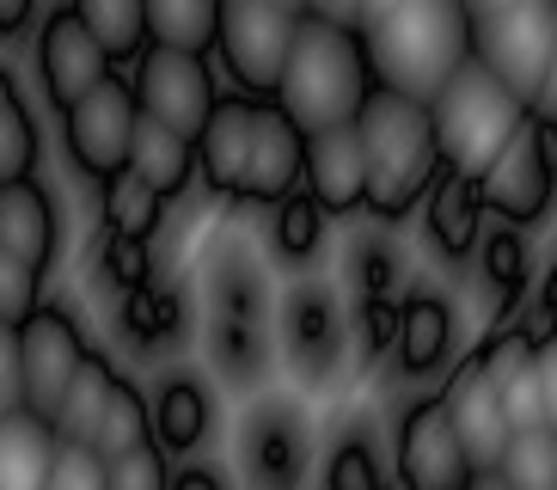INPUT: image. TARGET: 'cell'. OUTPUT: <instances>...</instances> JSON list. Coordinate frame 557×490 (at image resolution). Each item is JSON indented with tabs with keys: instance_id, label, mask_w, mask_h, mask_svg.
Segmentation results:
<instances>
[{
	"instance_id": "26",
	"label": "cell",
	"mask_w": 557,
	"mask_h": 490,
	"mask_svg": "<svg viewBox=\"0 0 557 490\" xmlns=\"http://www.w3.org/2000/svg\"><path fill=\"white\" fill-rule=\"evenodd\" d=\"M478 277L503 294L508 313L521 307L527 294H533V252H527V233L508 228V221L484 228V240H478Z\"/></svg>"
},
{
	"instance_id": "37",
	"label": "cell",
	"mask_w": 557,
	"mask_h": 490,
	"mask_svg": "<svg viewBox=\"0 0 557 490\" xmlns=\"http://www.w3.org/2000/svg\"><path fill=\"white\" fill-rule=\"evenodd\" d=\"M37 307H44V270L0 245V319L7 326H25Z\"/></svg>"
},
{
	"instance_id": "19",
	"label": "cell",
	"mask_w": 557,
	"mask_h": 490,
	"mask_svg": "<svg viewBox=\"0 0 557 490\" xmlns=\"http://www.w3.org/2000/svg\"><path fill=\"white\" fill-rule=\"evenodd\" d=\"M239 454H246V478L251 490H295L300 473H307V429H300L295 411H258L246 424V441H239Z\"/></svg>"
},
{
	"instance_id": "3",
	"label": "cell",
	"mask_w": 557,
	"mask_h": 490,
	"mask_svg": "<svg viewBox=\"0 0 557 490\" xmlns=\"http://www.w3.org/2000/svg\"><path fill=\"white\" fill-rule=\"evenodd\" d=\"M472 7L466 0H398L393 13L368 19V56L380 86L410 98H435L472 62Z\"/></svg>"
},
{
	"instance_id": "32",
	"label": "cell",
	"mask_w": 557,
	"mask_h": 490,
	"mask_svg": "<svg viewBox=\"0 0 557 490\" xmlns=\"http://www.w3.org/2000/svg\"><path fill=\"white\" fill-rule=\"evenodd\" d=\"M141 441H153V405L141 399L135 380H116L111 405H104L99 429H92V454L116 460V454H129V448H141Z\"/></svg>"
},
{
	"instance_id": "36",
	"label": "cell",
	"mask_w": 557,
	"mask_h": 490,
	"mask_svg": "<svg viewBox=\"0 0 557 490\" xmlns=\"http://www.w3.org/2000/svg\"><path fill=\"white\" fill-rule=\"evenodd\" d=\"M319 490H393V478H386V466H380L374 441L344 436L337 448H331L325 473H319Z\"/></svg>"
},
{
	"instance_id": "18",
	"label": "cell",
	"mask_w": 557,
	"mask_h": 490,
	"mask_svg": "<svg viewBox=\"0 0 557 490\" xmlns=\"http://www.w3.org/2000/svg\"><path fill=\"white\" fill-rule=\"evenodd\" d=\"M398 368H405L410 380H429L435 368H447V356H454V307H447L442 289H429V282H417V289L398 294V343H393Z\"/></svg>"
},
{
	"instance_id": "2",
	"label": "cell",
	"mask_w": 557,
	"mask_h": 490,
	"mask_svg": "<svg viewBox=\"0 0 557 490\" xmlns=\"http://www.w3.org/2000/svg\"><path fill=\"white\" fill-rule=\"evenodd\" d=\"M361 154H368V215L374 221H405L423 209L429 184L442 179V135L429 117V98L374 86V98L356 117Z\"/></svg>"
},
{
	"instance_id": "24",
	"label": "cell",
	"mask_w": 557,
	"mask_h": 490,
	"mask_svg": "<svg viewBox=\"0 0 557 490\" xmlns=\"http://www.w3.org/2000/svg\"><path fill=\"white\" fill-rule=\"evenodd\" d=\"M129 172L141 184H153V191L172 203V196H184V184L197 179V142L178 130H165L160 117L141 111V123H135V147H129Z\"/></svg>"
},
{
	"instance_id": "48",
	"label": "cell",
	"mask_w": 557,
	"mask_h": 490,
	"mask_svg": "<svg viewBox=\"0 0 557 490\" xmlns=\"http://www.w3.org/2000/svg\"><path fill=\"white\" fill-rule=\"evenodd\" d=\"M37 0H0V37H18L25 25H32Z\"/></svg>"
},
{
	"instance_id": "30",
	"label": "cell",
	"mask_w": 557,
	"mask_h": 490,
	"mask_svg": "<svg viewBox=\"0 0 557 490\" xmlns=\"http://www.w3.org/2000/svg\"><path fill=\"white\" fill-rule=\"evenodd\" d=\"M86 32L104 44L111 62H135L148 49V0H74Z\"/></svg>"
},
{
	"instance_id": "38",
	"label": "cell",
	"mask_w": 557,
	"mask_h": 490,
	"mask_svg": "<svg viewBox=\"0 0 557 490\" xmlns=\"http://www.w3.org/2000/svg\"><path fill=\"white\" fill-rule=\"evenodd\" d=\"M104 485L111 490H172V466H165L160 441H141L129 454L104 460Z\"/></svg>"
},
{
	"instance_id": "31",
	"label": "cell",
	"mask_w": 557,
	"mask_h": 490,
	"mask_svg": "<svg viewBox=\"0 0 557 490\" xmlns=\"http://www.w3.org/2000/svg\"><path fill=\"white\" fill-rule=\"evenodd\" d=\"M123 331L141 350H165L184 331V294L172 282H141V289H129L123 294Z\"/></svg>"
},
{
	"instance_id": "28",
	"label": "cell",
	"mask_w": 557,
	"mask_h": 490,
	"mask_svg": "<svg viewBox=\"0 0 557 490\" xmlns=\"http://www.w3.org/2000/svg\"><path fill=\"white\" fill-rule=\"evenodd\" d=\"M221 13H227V0H148V44L209 56L221 37Z\"/></svg>"
},
{
	"instance_id": "11",
	"label": "cell",
	"mask_w": 557,
	"mask_h": 490,
	"mask_svg": "<svg viewBox=\"0 0 557 490\" xmlns=\"http://www.w3.org/2000/svg\"><path fill=\"white\" fill-rule=\"evenodd\" d=\"M18 350H25V411H37L44 424H55V411H62L67 387L81 375V362L92 356L81 319L67 307H55V301H44L18 326Z\"/></svg>"
},
{
	"instance_id": "52",
	"label": "cell",
	"mask_w": 557,
	"mask_h": 490,
	"mask_svg": "<svg viewBox=\"0 0 557 490\" xmlns=\"http://www.w3.org/2000/svg\"><path fill=\"white\" fill-rule=\"evenodd\" d=\"M398 0H361V25H368V19H380V13H393Z\"/></svg>"
},
{
	"instance_id": "51",
	"label": "cell",
	"mask_w": 557,
	"mask_h": 490,
	"mask_svg": "<svg viewBox=\"0 0 557 490\" xmlns=\"http://www.w3.org/2000/svg\"><path fill=\"white\" fill-rule=\"evenodd\" d=\"M472 490H515V485H508L503 473H478V478H472Z\"/></svg>"
},
{
	"instance_id": "17",
	"label": "cell",
	"mask_w": 557,
	"mask_h": 490,
	"mask_svg": "<svg viewBox=\"0 0 557 490\" xmlns=\"http://www.w3.org/2000/svg\"><path fill=\"white\" fill-rule=\"evenodd\" d=\"M282 343H288V362H295L307 380L337 375V356H344V313H337L331 289L307 282V289L288 294V307H282Z\"/></svg>"
},
{
	"instance_id": "20",
	"label": "cell",
	"mask_w": 557,
	"mask_h": 490,
	"mask_svg": "<svg viewBox=\"0 0 557 490\" xmlns=\"http://www.w3.org/2000/svg\"><path fill=\"white\" fill-rule=\"evenodd\" d=\"M484 196H478V179H466V172H447L442 166V179L429 184L423 196V233L429 245L442 252L447 264H466L478 252V240H484Z\"/></svg>"
},
{
	"instance_id": "13",
	"label": "cell",
	"mask_w": 557,
	"mask_h": 490,
	"mask_svg": "<svg viewBox=\"0 0 557 490\" xmlns=\"http://www.w3.org/2000/svg\"><path fill=\"white\" fill-rule=\"evenodd\" d=\"M442 411H447V424L459 429V441H466V454H472L478 473H491L496 460H503L508 436H515V424H508V411H503V392H496L491 368H484V356H459L454 368H447L442 380Z\"/></svg>"
},
{
	"instance_id": "50",
	"label": "cell",
	"mask_w": 557,
	"mask_h": 490,
	"mask_svg": "<svg viewBox=\"0 0 557 490\" xmlns=\"http://www.w3.org/2000/svg\"><path fill=\"white\" fill-rule=\"evenodd\" d=\"M172 490H227V485L209 466H184V473H172Z\"/></svg>"
},
{
	"instance_id": "34",
	"label": "cell",
	"mask_w": 557,
	"mask_h": 490,
	"mask_svg": "<svg viewBox=\"0 0 557 490\" xmlns=\"http://www.w3.org/2000/svg\"><path fill=\"white\" fill-rule=\"evenodd\" d=\"M13 179H37V123L18 98L13 74L0 68V184Z\"/></svg>"
},
{
	"instance_id": "21",
	"label": "cell",
	"mask_w": 557,
	"mask_h": 490,
	"mask_svg": "<svg viewBox=\"0 0 557 490\" xmlns=\"http://www.w3.org/2000/svg\"><path fill=\"white\" fill-rule=\"evenodd\" d=\"M478 356L491 368L496 392H503V411L515 429H533L545 424V392H540V350L521 338L515 326H496L491 338L478 343Z\"/></svg>"
},
{
	"instance_id": "25",
	"label": "cell",
	"mask_w": 557,
	"mask_h": 490,
	"mask_svg": "<svg viewBox=\"0 0 557 490\" xmlns=\"http://www.w3.org/2000/svg\"><path fill=\"white\" fill-rule=\"evenodd\" d=\"M209 424H214V405H209V387L190 375H172L153 399V436H160L165 454H197L209 441Z\"/></svg>"
},
{
	"instance_id": "15",
	"label": "cell",
	"mask_w": 557,
	"mask_h": 490,
	"mask_svg": "<svg viewBox=\"0 0 557 490\" xmlns=\"http://www.w3.org/2000/svg\"><path fill=\"white\" fill-rule=\"evenodd\" d=\"M307 196L331 221L368 209V154H361L356 123L307 135Z\"/></svg>"
},
{
	"instance_id": "23",
	"label": "cell",
	"mask_w": 557,
	"mask_h": 490,
	"mask_svg": "<svg viewBox=\"0 0 557 490\" xmlns=\"http://www.w3.org/2000/svg\"><path fill=\"white\" fill-rule=\"evenodd\" d=\"M55 448L62 436L37 411H0V490H50Z\"/></svg>"
},
{
	"instance_id": "47",
	"label": "cell",
	"mask_w": 557,
	"mask_h": 490,
	"mask_svg": "<svg viewBox=\"0 0 557 490\" xmlns=\"http://www.w3.org/2000/svg\"><path fill=\"white\" fill-rule=\"evenodd\" d=\"M527 111L540 117V123H557V56H552V68H545V81H540V93L527 98Z\"/></svg>"
},
{
	"instance_id": "22",
	"label": "cell",
	"mask_w": 557,
	"mask_h": 490,
	"mask_svg": "<svg viewBox=\"0 0 557 490\" xmlns=\"http://www.w3.org/2000/svg\"><path fill=\"white\" fill-rule=\"evenodd\" d=\"M0 245L18 252L25 264H37V270L55 264V252H62V215H55L50 191L37 179L0 184Z\"/></svg>"
},
{
	"instance_id": "6",
	"label": "cell",
	"mask_w": 557,
	"mask_h": 490,
	"mask_svg": "<svg viewBox=\"0 0 557 490\" xmlns=\"http://www.w3.org/2000/svg\"><path fill=\"white\" fill-rule=\"evenodd\" d=\"M478 196H484V209H491L496 221H508V228H533V221L552 215L557 147H552V130H545L533 111H527V123L515 130V142L478 172Z\"/></svg>"
},
{
	"instance_id": "7",
	"label": "cell",
	"mask_w": 557,
	"mask_h": 490,
	"mask_svg": "<svg viewBox=\"0 0 557 490\" xmlns=\"http://www.w3.org/2000/svg\"><path fill=\"white\" fill-rule=\"evenodd\" d=\"M135 123H141V98H135V81H123V74L99 81L81 105H67L62 111V142H67L74 172L92 179V184L129 172Z\"/></svg>"
},
{
	"instance_id": "40",
	"label": "cell",
	"mask_w": 557,
	"mask_h": 490,
	"mask_svg": "<svg viewBox=\"0 0 557 490\" xmlns=\"http://www.w3.org/2000/svg\"><path fill=\"white\" fill-rule=\"evenodd\" d=\"M99 270H104V282H116L123 294L141 289V282H153V252H148V240L99 233Z\"/></svg>"
},
{
	"instance_id": "5",
	"label": "cell",
	"mask_w": 557,
	"mask_h": 490,
	"mask_svg": "<svg viewBox=\"0 0 557 490\" xmlns=\"http://www.w3.org/2000/svg\"><path fill=\"white\" fill-rule=\"evenodd\" d=\"M295 32H300L295 7H276V0H227L214 56H221V68H227V81L239 93L276 98L282 74H288V56H295Z\"/></svg>"
},
{
	"instance_id": "4",
	"label": "cell",
	"mask_w": 557,
	"mask_h": 490,
	"mask_svg": "<svg viewBox=\"0 0 557 490\" xmlns=\"http://www.w3.org/2000/svg\"><path fill=\"white\" fill-rule=\"evenodd\" d=\"M429 117H435V135H442V166L478 179L527 123V98L508 93L491 68L472 56L442 93L429 98Z\"/></svg>"
},
{
	"instance_id": "29",
	"label": "cell",
	"mask_w": 557,
	"mask_h": 490,
	"mask_svg": "<svg viewBox=\"0 0 557 490\" xmlns=\"http://www.w3.org/2000/svg\"><path fill=\"white\" fill-rule=\"evenodd\" d=\"M99 215L104 233H123V240H153L165 221V196L153 184H141L135 172H116V179L99 184Z\"/></svg>"
},
{
	"instance_id": "53",
	"label": "cell",
	"mask_w": 557,
	"mask_h": 490,
	"mask_svg": "<svg viewBox=\"0 0 557 490\" xmlns=\"http://www.w3.org/2000/svg\"><path fill=\"white\" fill-rule=\"evenodd\" d=\"M276 7H295V13H307V0H276Z\"/></svg>"
},
{
	"instance_id": "49",
	"label": "cell",
	"mask_w": 557,
	"mask_h": 490,
	"mask_svg": "<svg viewBox=\"0 0 557 490\" xmlns=\"http://www.w3.org/2000/svg\"><path fill=\"white\" fill-rule=\"evenodd\" d=\"M307 13H319V19H344V25H361V0H307Z\"/></svg>"
},
{
	"instance_id": "8",
	"label": "cell",
	"mask_w": 557,
	"mask_h": 490,
	"mask_svg": "<svg viewBox=\"0 0 557 490\" xmlns=\"http://www.w3.org/2000/svg\"><path fill=\"white\" fill-rule=\"evenodd\" d=\"M472 56L491 68L508 93L533 98L545 81V68H552V56H557V7L552 0H521V7H503V13L478 19Z\"/></svg>"
},
{
	"instance_id": "41",
	"label": "cell",
	"mask_w": 557,
	"mask_h": 490,
	"mask_svg": "<svg viewBox=\"0 0 557 490\" xmlns=\"http://www.w3.org/2000/svg\"><path fill=\"white\" fill-rule=\"evenodd\" d=\"M356 343L361 356L380 362L398 343V294H361L356 301Z\"/></svg>"
},
{
	"instance_id": "27",
	"label": "cell",
	"mask_w": 557,
	"mask_h": 490,
	"mask_svg": "<svg viewBox=\"0 0 557 490\" xmlns=\"http://www.w3.org/2000/svg\"><path fill=\"white\" fill-rule=\"evenodd\" d=\"M116 368H111V356H92L81 362V375H74V387H67V399H62V411H55V436L62 441H81V448H92V429H99V417H104V405H111V392H116Z\"/></svg>"
},
{
	"instance_id": "44",
	"label": "cell",
	"mask_w": 557,
	"mask_h": 490,
	"mask_svg": "<svg viewBox=\"0 0 557 490\" xmlns=\"http://www.w3.org/2000/svg\"><path fill=\"white\" fill-rule=\"evenodd\" d=\"M25 405V350H18V326L0 319V411Z\"/></svg>"
},
{
	"instance_id": "42",
	"label": "cell",
	"mask_w": 557,
	"mask_h": 490,
	"mask_svg": "<svg viewBox=\"0 0 557 490\" xmlns=\"http://www.w3.org/2000/svg\"><path fill=\"white\" fill-rule=\"evenodd\" d=\"M508 326L521 331V338L533 343V350L557 338V264L545 270V282H540V289H533V294L521 301V307L508 313Z\"/></svg>"
},
{
	"instance_id": "12",
	"label": "cell",
	"mask_w": 557,
	"mask_h": 490,
	"mask_svg": "<svg viewBox=\"0 0 557 490\" xmlns=\"http://www.w3.org/2000/svg\"><path fill=\"white\" fill-rule=\"evenodd\" d=\"M111 74H116V62L104 56V44L86 32V19L74 13V0H62L44 19V32H37V81H44V98H50L55 111H67V105H81Z\"/></svg>"
},
{
	"instance_id": "54",
	"label": "cell",
	"mask_w": 557,
	"mask_h": 490,
	"mask_svg": "<svg viewBox=\"0 0 557 490\" xmlns=\"http://www.w3.org/2000/svg\"><path fill=\"white\" fill-rule=\"evenodd\" d=\"M545 130H552V147H557V123H545Z\"/></svg>"
},
{
	"instance_id": "10",
	"label": "cell",
	"mask_w": 557,
	"mask_h": 490,
	"mask_svg": "<svg viewBox=\"0 0 557 490\" xmlns=\"http://www.w3.org/2000/svg\"><path fill=\"white\" fill-rule=\"evenodd\" d=\"M393 478H398V490H472L478 466H472V454H466L459 429L447 424V411H442L435 392L417 399V405L398 417V429H393Z\"/></svg>"
},
{
	"instance_id": "33",
	"label": "cell",
	"mask_w": 557,
	"mask_h": 490,
	"mask_svg": "<svg viewBox=\"0 0 557 490\" xmlns=\"http://www.w3.org/2000/svg\"><path fill=\"white\" fill-rule=\"evenodd\" d=\"M491 473H503L515 490H557V429L552 424L515 429Z\"/></svg>"
},
{
	"instance_id": "1",
	"label": "cell",
	"mask_w": 557,
	"mask_h": 490,
	"mask_svg": "<svg viewBox=\"0 0 557 490\" xmlns=\"http://www.w3.org/2000/svg\"><path fill=\"white\" fill-rule=\"evenodd\" d=\"M374 86H380V74H374L361 25L300 13L295 56H288V74H282V93H276V105L295 117L300 130L319 135V130L356 123L361 105L374 98Z\"/></svg>"
},
{
	"instance_id": "16",
	"label": "cell",
	"mask_w": 557,
	"mask_h": 490,
	"mask_svg": "<svg viewBox=\"0 0 557 490\" xmlns=\"http://www.w3.org/2000/svg\"><path fill=\"white\" fill-rule=\"evenodd\" d=\"M258 105L251 93H221L214 117L197 135V172L214 196H233L239 203V184H246V160H251V130H258Z\"/></svg>"
},
{
	"instance_id": "39",
	"label": "cell",
	"mask_w": 557,
	"mask_h": 490,
	"mask_svg": "<svg viewBox=\"0 0 557 490\" xmlns=\"http://www.w3.org/2000/svg\"><path fill=\"white\" fill-rule=\"evenodd\" d=\"M214 356H221V368H227L233 380H251L258 375V319H246V313H221L214 319Z\"/></svg>"
},
{
	"instance_id": "9",
	"label": "cell",
	"mask_w": 557,
	"mask_h": 490,
	"mask_svg": "<svg viewBox=\"0 0 557 490\" xmlns=\"http://www.w3.org/2000/svg\"><path fill=\"white\" fill-rule=\"evenodd\" d=\"M135 98H141V111L160 117L165 130H178L197 142L202 123L214 117V105H221V86H214V68L209 56H197V49H165V44H148L141 56H135Z\"/></svg>"
},
{
	"instance_id": "43",
	"label": "cell",
	"mask_w": 557,
	"mask_h": 490,
	"mask_svg": "<svg viewBox=\"0 0 557 490\" xmlns=\"http://www.w3.org/2000/svg\"><path fill=\"white\" fill-rule=\"evenodd\" d=\"M50 490H111L104 485V460L81 441H62L55 448V473H50Z\"/></svg>"
},
{
	"instance_id": "46",
	"label": "cell",
	"mask_w": 557,
	"mask_h": 490,
	"mask_svg": "<svg viewBox=\"0 0 557 490\" xmlns=\"http://www.w3.org/2000/svg\"><path fill=\"white\" fill-rule=\"evenodd\" d=\"M540 392H545V424L557 429V338L540 343Z\"/></svg>"
},
{
	"instance_id": "35",
	"label": "cell",
	"mask_w": 557,
	"mask_h": 490,
	"mask_svg": "<svg viewBox=\"0 0 557 490\" xmlns=\"http://www.w3.org/2000/svg\"><path fill=\"white\" fill-rule=\"evenodd\" d=\"M325 221H331V215L307 196V184H300L295 196H282L276 221H270V245H276V258L282 264H307L312 252L325 245Z\"/></svg>"
},
{
	"instance_id": "14",
	"label": "cell",
	"mask_w": 557,
	"mask_h": 490,
	"mask_svg": "<svg viewBox=\"0 0 557 490\" xmlns=\"http://www.w3.org/2000/svg\"><path fill=\"white\" fill-rule=\"evenodd\" d=\"M300 184H307V130L282 111L276 98H263L258 105V130H251V160H246L239 203L276 209L282 196H295Z\"/></svg>"
},
{
	"instance_id": "55",
	"label": "cell",
	"mask_w": 557,
	"mask_h": 490,
	"mask_svg": "<svg viewBox=\"0 0 557 490\" xmlns=\"http://www.w3.org/2000/svg\"><path fill=\"white\" fill-rule=\"evenodd\" d=\"M552 7H557V0H552Z\"/></svg>"
},
{
	"instance_id": "45",
	"label": "cell",
	"mask_w": 557,
	"mask_h": 490,
	"mask_svg": "<svg viewBox=\"0 0 557 490\" xmlns=\"http://www.w3.org/2000/svg\"><path fill=\"white\" fill-rule=\"evenodd\" d=\"M356 282L361 294H398V258H393V245H361V258H356Z\"/></svg>"
}]
</instances>
